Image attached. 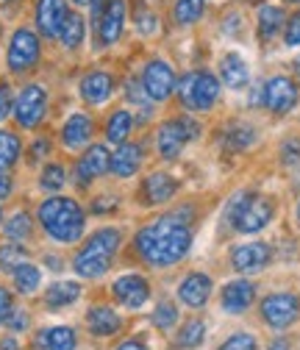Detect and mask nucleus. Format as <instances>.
I'll list each match as a JSON object with an SVG mask.
<instances>
[{
	"label": "nucleus",
	"instance_id": "nucleus-1",
	"mask_svg": "<svg viewBox=\"0 0 300 350\" xmlns=\"http://www.w3.org/2000/svg\"><path fill=\"white\" fill-rule=\"evenodd\" d=\"M137 253L153 267H169L192 250V228L181 220V217H161V220L145 226L137 239Z\"/></svg>",
	"mask_w": 300,
	"mask_h": 350
},
{
	"label": "nucleus",
	"instance_id": "nucleus-2",
	"mask_svg": "<svg viewBox=\"0 0 300 350\" xmlns=\"http://www.w3.org/2000/svg\"><path fill=\"white\" fill-rule=\"evenodd\" d=\"M39 223L45 228V234L56 242H78L87 226V217H83L81 206L72 198H48L39 206Z\"/></svg>",
	"mask_w": 300,
	"mask_h": 350
},
{
	"label": "nucleus",
	"instance_id": "nucleus-3",
	"mask_svg": "<svg viewBox=\"0 0 300 350\" xmlns=\"http://www.w3.org/2000/svg\"><path fill=\"white\" fill-rule=\"evenodd\" d=\"M120 242H122V237H120L117 228H100V231H95L87 239V245L78 250V256L72 261L75 273L81 278H100L111 267V258L120 250Z\"/></svg>",
	"mask_w": 300,
	"mask_h": 350
},
{
	"label": "nucleus",
	"instance_id": "nucleus-4",
	"mask_svg": "<svg viewBox=\"0 0 300 350\" xmlns=\"http://www.w3.org/2000/svg\"><path fill=\"white\" fill-rule=\"evenodd\" d=\"M273 200L270 198H259L250 192H239L231 206H228V223L239 231V234H259L262 228L270 226L273 220Z\"/></svg>",
	"mask_w": 300,
	"mask_h": 350
},
{
	"label": "nucleus",
	"instance_id": "nucleus-5",
	"mask_svg": "<svg viewBox=\"0 0 300 350\" xmlns=\"http://www.w3.org/2000/svg\"><path fill=\"white\" fill-rule=\"evenodd\" d=\"M176 90H178L184 109H192V111H208L220 100V81L206 70L187 72L181 78V83H176Z\"/></svg>",
	"mask_w": 300,
	"mask_h": 350
},
{
	"label": "nucleus",
	"instance_id": "nucleus-6",
	"mask_svg": "<svg viewBox=\"0 0 300 350\" xmlns=\"http://www.w3.org/2000/svg\"><path fill=\"white\" fill-rule=\"evenodd\" d=\"M200 137V125L192 117H176V120H167L159 134H156V145H159V156L164 161H173L181 156L184 145Z\"/></svg>",
	"mask_w": 300,
	"mask_h": 350
},
{
	"label": "nucleus",
	"instance_id": "nucleus-7",
	"mask_svg": "<svg viewBox=\"0 0 300 350\" xmlns=\"http://www.w3.org/2000/svg\"><path fill=\"white\" fill-rule=\"evenodd\" d=\"M262 317L270 328H289L300 317V300L292 292H273L262 300Z\"/></svg>",
	"mask_w": 300,
	"mask_h": 350
},
{
	"label": "nucleus",
	"instance_id": "nucleus-8",
	"mask_svg": "<svg viewBox=\"0 0 300 350\" xmlns=\"http://www.w3.org/2000/svg\"><path fill=\"white\" fill-rule=\"evenodd\" d=\"M45 111H48V92H45V86L28 83L25 90L17 95V100H14V120L23 128H36L42 120H45Z\"/></svg>",
	"mask_w": 300,
	"mask_h": 350
},
{
	"label": "nucleus",
	"instance_id": "nucleus-9",
	"mask_svg": "<svg viewBox=\"0 0 300 350\" xmlns=\"http://www.w3.org/2000/svg\"><path fill=\"white\" fill-rule=\"evenodd\" d=\"M42 45H39V36L31 28H17L12 42H9V70L12 72H28L36 62H39Z\"/></svg>",
	"mask_w": 300,
	"mask_h": 350
},
{
	"label": "nucleus",
	"instance_id": "nucleus-10",
	"mask_svg": "<svg viewBox=\"0 0 300 350\" xmlns=\"http://www.w3.org/2000/svg\"><path fill=\"white\" fill-rule=\"evenodd\" d=\"M262 103L273 111V114H289L295 106H297V98H300V90H297V83L286 75H275L270 78L264 86H262Z\"/></svg>",
	"mask_w": 300,
	"mask_h": 350
},
{
	"label": "nucleus",
	"instance_id": "nucleus-11",
	"mask_svg": "<svg viewBox=\"0 0 300 350\" xmlns=\"http://www.w3.org/2000/svg\"><path fill=\"white\" fill-rule=\"evenodd\" d=\"M142 86L150 100H167L169 95L176 92V72L167 62L153 59L145 64L142 70Z\"/></svg>",
	"mask_w": 300,
	"mask_h": 350
},
{
	"label": "nucleus",
	"instance_id": "nucleus-12",
	"mask_svg": "<svg viewBox=\"0 0 300 350\" xmlns=\"http://www.w3.org/2000/svg\"><path fill=\"white\" fill-rule=\"evenodd\" d=\"M273 261V247L267 242H245L231 250V265L236 273H262Z\"/></svg>",
	"mask_w": 300,
	"mask_h": 350
},
{
	"label": "nucleus",
	"instance_id": "nucleus-13",
	"mask_svg": "<svg viewBox=\"0 0 300 350\" xmlns=\"http://www.w3.org/2000/svg\"><path fill=\"white\" fill-rule=\"evenodd\" d=\"M111 292H114L117 303H122L125 309H142L150 297V284L137 273H128L111 284Z\"/></svg>",
	"mask_w": 300,
	"mask_h": 350
},
{
	"label": "nucleus",
	"instance_id": "nucleus-14",
	"mask_svg": "<svg viewBox=\"0 0 300 350\" xmlns=\"http://www.w3.org/2000/svg\"><path fill=\"white\" fill-rule=\"evenodd\" d=\"M67 0H36V28L42 36L56 39L67 20Z\"/></svg>",
	"mask_w": 300,
	"mask_h": 350
},
{
	"label": "nucleus",
	"instance_id": "nucleus-15",
	"mask_svg": "<svg viewBox=\"0 0 300 350\" xmlns=\"http://www.w3.org/2000/svg\"><path fill=\"white\" fill-rule=\"evenodd\" d=\"M125 25V0H106V6L98 17V42L103 48H111L120 39Z\"/></svg>",
	"mask_w": 300,
	"mask_h": 350
},
{
	"label": "nucleus",
	"instance_id": "nucleus-16",
	"mask_svg": "<svg viewBox=\"0 0 300 350\" xmlns=\"http://www.w3.org/2000/svg\"><path fill=\"white\" fill-rule=\"evenodd\" d=\"M109 164H111V153L103 145H92L87 153L81 156V161L75 167L78 187H90L95 178H100V175L109 170Z\"/></svg>",
	"mask_w": 300,
	"mask_h": 350
},
{
	"label": "nucleus",
	"instance_id": "nucleus-17",
	"mask_svg": "<svg viewBox=\"0 0 300 350\" xmlns=\"http://www.w3.org/2000/svg\"><path fill=\"white\" fill-rule=\"evenodd\" d=\"M114 95V78L103 70H95L90 75H83L81 81V98L90 106H103Z\"/></svg>",
	"mask_w": 300,
	"mask_h": 350
},
{
	"label": "nucleus",
	"instance_id": "nucleus-18",
	"mask_svg": "<svg viewBox=\"0 0 300 350\" xmlns=\"http://www.w3.org/2000/svg\"><path fill=\"white\" fill-rule=\"evenodd\" d=\"M92 134H95L92 117L78 111V114H72V117L64 122V128H62V142H64V148H70V150H81L83 145H90Z\"/></svg>",
	"mask_w": 300,
	"mask_h": 350
},
{
	"label": "nucleus",
	"instance_id": "nucleus-19",
	"mask_svg": "<svg viewBox=\"0 0 300 350\" xmlns=\"http://www.w3.org/2000/svg\"><path fill=\"white\" fill-rule=\"evenodd\" d=\"M178 192V181L173 178V175H167V172H153L145 178L142 184V203L148 206H159V203H167V200H173Z\"/></svg>",
	"mask_w": 300,
	"mask_h": 350
},
{
	"label": "nucleus",
	"instance_id": "nucleus-20",
	"mask_svg": "<svg viewBox=\"0 0 300 350\" xmlns=\"http://www.w3.org/2000/svg\"><path fill=\"white\" fill-rule=\"evenodd\" d=\"M142 145H134V142H122L117 148V153L111 156V164L109 170L117 175V178H131V175L142 167Z\"/></svg>",
	"mask_w": 300,
	"mask_h": 350
},
{
	"label": "nucleus",
	"instance_id": "nucleus-21",
	"mask_svg": "<svg viewBox=\"0 0 300 350\" xmlns=\"http://www.w3.org/2000/svg\"><path fill=\"white\" fill-rule=\"evenodd\" d=\"M256 300V286L250 281H231L223 289V309L228 314H242L247 312Z\"/></svg>",
	"mask_w": 300,
	"mask_h": 350
},
{
	"label": "nucleus",
	"instance_id": "nucleus-22",
	"mask_svg": "<svg viewBox=\"0 0 300 350\" xmlns=\"http://www.w3.org/2000/svg\"><path fill=\"white\" fill-rule=\"evenodd\" d=\"M208 295H211V278L203 273L187 275L178 286V297L184 306H189V309H200V306L208 300Z\"/></svg>",
	"mask_w": 300,
	"mask_h": 350
},
{
	"label": "nucleus",
	"instance_id": "nucleus-23",
	"mask_svg": "<svg viewBox=\"0 0 300 350\" xmlns=\"http://www.w3.org/2000/svg\"><path fill=\"white\" fill-rule=\"evenodd\" d=\"M75 345H78V336L67 325L45 328V331H39L36 339H33V350H75Z\"/></svg>",
	"mask_w": 300,
	"mask_h": 350
},
{
	"label": "nucleus",
	"instance_id": "nucleus-24",
	"mask_svg": "<svg viewBox=\"0 0 300 350\" xmlns=\"http://www.w3.org/2000/svg\"><path fill=\"white\" fill-rule=\"evenodd\" d=\"M87 325H90L92 336H111L120 331L122 320L114 309H109V306H95V309H90V314H87Z\"/></svg>",
	"mask_w": 300,
	"mask_h": 350
},
{
	"label": "nucleus",
	"instance_id": "nucleus-25",
	"mask_svg": "<svg viewBox=\"0 0 300 350\" xmlns=\"http://www.w3.org/2000/svg\"><path fill=\"white\" fill-rule=\"evenodd\" d=\"M220 72H223V81H226L228 90H245L247 81H250V70H247V64H245V59L239 53L223 56Z\"/></svg>",
	"mask_w": 300,
	"mask_h": 350
},
{
	"label": "nucleus",
	"instance_id": "nucleus-26",
	"mask_svg": "<svg viewBox=\"0 0 300 350\" xmlns=\"http://www.w3.org/2000/svg\"><path fill=\"white\" fill-rule=\"evenodd\" d=\"M253 142H256V128L247 125V122H234V125L226 131V134H223V145H226V150H231V153L247 150Z\"/></svg>",
	"mask_w": 300,
	"mask_h": 350
},
{
	"label": "nucleus",
	"instance_id": "nucleus-27",
	"mask_svg": "<svg viewBox=\"0 0 300 350\" xmlns=\"http://www.w3.org/2000/svg\"><path fill=\"white\" fill-rule=\"evenodd\" d=\"M78 297H81V286L75 281H59L45 292L48 309H64V306H72Z\"/></svg>",
	"mask_w": 300,
	"mask_h": 350
},
{
	"label": "nucleus",
	"instance_id": "nucleus-28",
	"mask_svg": "<svg viewBox=\"0 0 300 350\" xmlns=\"http://www.w3.org/2000/svg\"><path fill=\"white\" fill-rule=\"evenodd\" d=\"M131 128H134L131 111L117 109V111L109 117V122H106V139L114 142V145H122V142H128V134H131Z\"/></svg>",
	"mask_w": 300,
	"mask_h": 350
},
{
	"label": "nucleus",
	"instance_id": "nucleus-29",
	"mask_svg": "<svg viewBox=\"0 0 300 350\" xmlns=\"http://www.w3.org/2000/svg\"><path fill=\"white\" fill-rule=\"evenodd\" d=\"M83 33H87V23H83L81 14H72V12H70L67 20H64V25H62V33H59L62 45H64L67 51L81 48V45H83Z\"/></svg>",
	"mask_w": 300,
	"mask_h": 350
},
{
	"label": "nucleus",
	"instance_id": "nucleus-30",
	"mask_svg": "<svg viewBox=\"0 0 300 350\" xmlns=\"http://www.w3.org/2000/svg\"><path fill=\"white\" fill-rule=\"evenodd\" d=\"M39 284H42V273H39L36 265H31V261H23L20 267H14V286H17V292L33 295L39 289Z\"/></svg>",
	"mask_w": 300,
	"mask_h": 350
},
{
	"label": "nucleus",
	"instance_id": "nucleus-31",
	"mask_svg": "<svg viewBox=\"0 0 300 350\" xmlns=\"http://www.w3.org/2000/svg\"><path fill=\"white\" fill-rule=\"evenodd\" d=\"M206 339V325L203 320H189L181 325L178 336H176V347L178 350H192V347H200Z\"/></svg>",
	"mask_w": 300,
	"mask_h": 350
},
{
	"label": "nucleus",
	"instance_id": "nucleus-32",
	"mask_svg": "<svg viewBox=\"0 0 300 350\" xmlns=\"http://www.w3.org/2000/svg\"><path fill=\"white\" fill-rule=\"evenodd\" d=\"M284 25V12L278 6H262L259 9V36L264 42H270Z\"/></svg>",
	"mask_w": 300,
	"mask_h": 350
},
{
	"label": "nucleus",
	"instance_id": "nucleus-33",
	"mask_svg": "<svg viewBox=\"0 0 300 350\" xmlns=\"http://www.w3.org/2000/svg\"><path fill=\"white\" fill-rule=\"evenodd\" d=\"M20 139L17 134H12V131H0V170H9L17 159H20Z\"/></svg>",
	"mask_w": 300,
	"mask_h": 350
},
{
	"label": "nucleus",
	"instance_id": "nucleus-34",
	"mask_svg": "<svg viewBox=\"0 0 300 350\" xmlns=\"http://www.w3.org/2000/svg\"><path fill=\"white\" fill-rule=\"evenodd\" d=\"M203 9L206 3L203 0H176V23L178 25H195L200 17H203Z\"/></svg>",
	"mask_w": 300,
	"mask_h": 350
},
{
	"label": "nucleus",
	"instance_id": "nucleus-35",
	"mask_svg": "<svg viewBox=\"0 0 300 350\" xmlns=\"http://www.w3.org/2000/svg\"><path fill=\"white\" fill-rule=\"evenodd\" d=\"M33 231V223H31V214L28 211H17L9 217V223H6V237L12 242H20V239H28Z\"/></svg>",
	"mask_w": 300,
	"mask_h": 350
},
{
	"label": "nucleus",
	"instance_id": "nucleus-36",
	"mask_svg": "<svg viewBox=\"0 0 300 350\" xmlns=\"http://www.w3.org/2000/svg\"><path fill=\"white\" fill-rule=\"evenodd\" d=\"M25 261V247L17 242L0 245V270L3 273H14V267H20Z\"/></svg>",
	"mask_w": 300,
	"mask_h": 350
},
{
	"label": "nucleus",
	"instance_id": "nucleus-37",
	"mask_svg": "<svg viewBox=\"0 0 300 350\" xmlns=\"http://www.w3.org/2000/svg\"><path fill=\"white\" fill-rule=\"evenodd\" d=\"M150 320H153V325L159 331H173V325L178 323V309L173 303H159L156 312L150 314Z\"/></svg>",
	"mask_w": 300,
	"mask_h": 350
},
{
	"label": "nucleus",
	"instance_id": "nucleus-38",
	"mask_svg": "<svg viewBox=\"0 0 300 350\" xmlns=\"http://www.w3.org/2000/svg\"><path fill=\"white\" fill-rule=\"evenodd\" d=\"M64 167L62 164H48L45 170H42V178H39V187L45 192H59L64 187Z\"/></svg>",
	"mask_w": 300,
	"mask_h": 350
},
{
	"label": "nucleus",
	"instance_id": "nucleus-39",
	"mask_svg": "<svg viewBox=\"0 0 300 350\" xmlns=\"http://www.w3.org/2000/svg\"><path fill=\"white\" fill-rule=\"evenodd\" d=\"M256 347H259V345H256V336H253V334H245V331L228 336V339L220 345V350H256Z\"/></svg>",
	"mask_w": 300,
	"mask_h": 350
},
{
	"label": "nucleus",
	"instance_id": "nucleus-40",
	"mask_svg": "<svg viewBox=\"0 0 300 350\" xmlns=\"http://www.w3.org/2000/svg\"><path fill=\"white\" fill-rule=\"evenodd\" d=\"M281 164L284 167L300 164V139L297 137H289V139L281 142Z\"/></svg>",
	"mask_w": 300,
	"mask_h": 350
},
{
	"label": "nucleus",
	"instance_id": "nucleus-41",
	"mask_svg": "<svg viewBox=\"0 0 300 350\" xmlns=\"http://www.w3.org/2000/svg\"><path fill=\"white\" fill-rule=\"evenodd\" d=\"M137 28H139V33H145V36L156 33V28H159L156 14H153V12H145V9H139V12H137Z\"/></svg>",
	"mask_w": 300,
	"mask_h": 350
},
{
	"label": "nucleus",
	"instance_id": "nucleus-42",
	"mask_svg": "<svg viewBox=\"0 0 300 350\" xmlns=\"http://www.w3.org/2000/svg\"><path fill=\"white\" fill-rule=\"evenodd\" d=\"M125 98L131 100V103H148V92H145V86H142V81H128L125 83Z\"/></svg>",
	"mask_w": 300,
	"mask_h": 350
},
{
	"label": "nucleus",
	"instance_id": "nucleus-43",
	"mask_svg": "<svg viewBox=\"0 0 300 350\" xmlns=\"http://www.w3.org/2000/svg\"><path fill=\"white\" fill-rule=\"evenodd\" d=\"M284 42L289 48H300V14H295L289 23H286V31H284Z\"/></svg>",
	"mask_w": 300,
	"mask_h": 350
},
{
	"label": "nucleus",
	"instance_id": "nucleus-44",
	"mask_svg": "<svg viewBox=\"0 0 300 350\" xmlns=\"http://www.w3.org/2000/svg\"><path fill=\"white\" fill-rule=\"evenodd\" d=\"M12 114V86L0 83V122Z\"/></svg>",
	"mask_w": 300,
	"mask_h": 350
},
{
	"label": "nucleus",
	"instance_id": "nucleus-45",
	"mask_svg": "<svg viewBox=\"0 0 300 350\" xmlns=\"http://www.w3.org/2000/svg\"><path fill=\"white\" fill-rule=\"evenodd\" d=\"M14 312V306H12V295L6 286H0V325H3L9 320V314Z\"/></svg>",
	"mask_w": 300,
	"mask_h": 350
},
{
	"label": "nucleus",
	"instance_id": "nucleus-46",
	"mask_svg": "<svg viewBox=\"0 0 300 350\" xmlns=\"http://www.w3.org/2000/svg\"><path fill=\"white\" fill-rule=\"evenodd\" d=\"M6 325L17 334V331H25L28 328V314L23 312V309H14L12 314H9V320H6Z\"/></svg>",
	"mask_w": 300,
	"mask_h": 350
},
{
	"label": "nucleus",
	"instance_id": "nucleus-47",
	"mask_svg": "<svg viewBox=\"0 0 300 350\" xmlns=\"http://www.w3.org/2000/svg\"><path fill=\"white\" fill-rule=\"evenodd\" d=\"M45 156H51V142L42 137V139H36V142L31 145V161H42Z\"/></svg>",
	"mask_w": 300,
	"mask_h": 350
},
{
	"label": "nucleus",
	"instance_id": "nucleus-48",
	"mask_svg": "<svg viewBox=\"0 0 300 350\" xmlns=\"http://www.w3.org/2000/svg\"><path fill=\"white\" fill-rule=\"evenodd\" d=\"M111 208H117V200H114V198H98V200L92 203V211H95V214H103V211H111Z\"/></svg>",
	"mask_w": 300,
	"mask_h": 350
},
{
	"label": "nucleus",
	"instance_id": "nucleus-49",
	"mask_svg": "<svg viewBox=\"0 0 300 350\" xmlns=\"http://www.w3.org/2000/svg\"><path fill=\"white\" fill-rule=\"evenodd\" d=\"M9 195H12V178L9 175H0V203H3Z\"/></svg>",
	"mask_w": 300,
	"mask_h": 350
},
{
	"label": "nucleus",
	"instance_id": "nucleus-50",
	"mask_svg": "<svg viewBox=\"0 0 300 350\" xmlns=\"http://www.w3.org/2000/svg\"><path fill=\"white\" fill-rule=\"evenodd\" d=\"M117 350H148V345H145L142 339H125Z\"/></svg>",
	"mask_w": 300,
	"mask_h": 350
},
{
	"label": "nucleus",
	"instance_id": "nucleus-51",
	"mask_svg": "<svg viewBox=\"0 0 300 350\" xmlns=\"http://www.w3.org/2000/svg\"><path fill=\"white\" fill-rule=\"evenodd\" d=\"M267 350H289V339L278 336V339H273V342H270V347H267Z\"/></svg>",
	"mask_w": 300,
	"mask_h": 350
},
{
	"label": "nucleus",
	"instance_id": "nucleus-52",
	"mask_svg": "<svg viewBox=\"0 0 300 350\" xmlns=\"http://www.w3.org/2000/svg\"><path fill=\"white\" fill-rule=\"evenodd\" d=\"M0 350H20V345L14 336H6V339H0Z\"/></svg>",
	"mask_w": 300,
	"mask_h": 350
},
{
	"label": "nucleus",
	"instance_id": "nucleus-53",
	"mask_svg": "<svg viewBox=\"0 0 300 350\" xmlns=\"http://www.w3.org/2000/svg\"><path fill=\"white\" fill-rule=\"evenodd\" d=\"M45 261L51 265V270H62V258H56V256H48Z\"/></svg>",
	"mask_w": 300,
	"mask_h": 350
},
{
	"label": "nucleus",
	"instance_id": "nucleus-54",
	"mask_svg": "<svg viewBox=\"0 0 300 350\" xmlns=\"http://www.w3.org/2000/svg\"><path fill=\"white\" fill-rule=\"evenodd\" d=\"M72 3H75V6H95L98 0H72Z\"/></svg>",
	"mask_w": 300,
	"mask_h": 350
},
{
	"label": "nucleus",
	"instance_id": "nucleus-55",
	"mask_svg": "<svg viewBox=\"0 0 300 350\" xmlns=\"http://www.w3.org/2000/svg\"><path fill=\"white\" fill-rule=\"evenodd\" d=\"M295 70H297V75H300V59H297V62H295Z\"/></svg>",
	"mask_w": 300,
	"mask_h": 350
},
{
	"label": "nucleus",
	"instance_id": "nucleus-56",
	"mask_svg": "<svg viewBox=\"0 0 300 350\" xmlns=\"http://www.w3.org/2000/svg\"><path fill=\"white\" fill-rule=\"evenodd\" d=\"M297 223H300V203H297Z\"/></svg>",
	"mask_w": 300,
	"mask_h": 350
},
{
	"label": "nucleus",
	"instance_id": "nucleus-57",
	"mask_svg": "<svg viewBox=\"0 0 300 350\" xmlns=\"http://www.w3.org/2000/svg\"><path fill=\"white\" fill-rule=\"evenodd\" d=\"M289 3H300V0H289Z\"/></svg>",
	"mask_w": 300,
	"mask_h": 350
},
{
	"label": "nucleus",
	"instance_id": "nucleus-58",
	"mask_svg": "<svg viewBox=\"0 0 300 350\" xmlns=\"http://www.w3.org/2000/svg\"><path fill=\"white\" fill-rule=\"evenodd\" d=\"M253 3H259V0H253Z\"/></svg>",
	"mask_w": 300,
	"mask_h": 350
}]
</instances>
